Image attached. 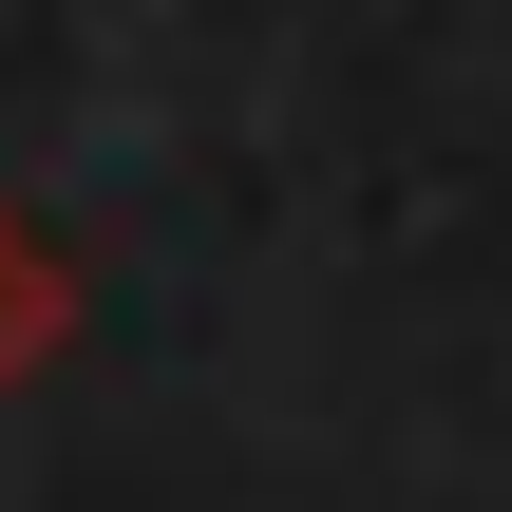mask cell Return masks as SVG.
<instances>
[{"label": "cell", "instance_id": "obj_1", "mask_svg": "<svg viewBox=\"0 0 512 512\" xmlns=\"http://www.w3.org/2000/svg\"><path fill=\"white\" fill-rule=\"evenodd\" d=\"M57 342H76V266H57V247H38V228L0 209V399H19V380H38Z\"/></svg>", "mask_w": 512, "mask_h": 512}]
</instances>
